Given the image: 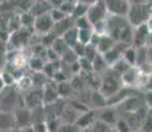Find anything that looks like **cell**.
Instances as JSON below:
<instances>
[{
    "label": "cell",
    "instance_id": "cell-1",
    "mask_svg": "<svg viewBox=\"0 0 152 132\" xmlns=\"http://www.w3.org/2000/svg\"><path fill=\"white\" fill-rule=\"evenodd\" d=\"M106 34H109L115 42L131 45L132 39V26L126 17L107 16L106 19Z\"/></svg>",
    "mask_w": 152,
    "mask_h": 132
},
{
    "label": "cell",
    "instance_id": "cell-2",
    "mask_svg": "<svg viewBox=\"0 0 152 132\" xmlns=\"http://www.w3.org/2000/svg\"><path fill=\"white\" fill-rule=\"evenodd\" d=\"M103 74L104 75L101 77L98 91L107 99V98H110L111 95H114L119 89H122L123 85H122V82H121V75L114 73L110 67L103 73Z\"/></svg>",
    "mask_w": 152,
    "mask_h": 132
},
{
    "label": "cell",
    "instance_id": "cell-3",
    "mask_svg": "<svg viewBox=\"0 0 152 132\" xmlns=\"http://www.w3.org/2000/svg\"><path fill=\"white\" fill-rule=\"evenodd\" d=\"M126 19L131 26H138L151 21V4L130 5Z\"/></svg>",
    "mask_w": 152,
    "mask_h": 132
},
{
    "label": "cell",
    "instance_id": "cell-4",
    "mask_svg": "<svg viewBox=\"0 0 152 132\" xmlns=\"http://www.w3.org/2000/svg\"><path fill=\"white\" fill-rule=\"evenodd\" d=\"M20 101H21V96L19 95L17 90L12 86H7L0 93V111L12 112L19 107Z\"/></svg>",
    "mask_w": 152,
    "mask_h": 132
},
{
    "label": "cell",
    "instance_id": "cell-5",
    "mask_svg": "<svg viewBox=\"0 0 152 132\" xmlns=\"http://www.w3.org/2000/svg\"><path fill=\"white\" fill-rule=\"evenodd\" d=\"M131 45L134 48L151 46V21L138 26H132Z\"/></svg>",
    "mask_w": 152,
    "mask_h": 132
},
{
    "label": "cell",
    "instance_id": "cell-6",
    "mask_svg": "<svg viewBox=\"0 0 152 132\" xmlns=\"http://www.w3.org/2000/svg\"><path fill=\"white\" fill-rule=\"evenodd\" d=\"M107 16H109V13H107V9H106V7H104L103 0H97V1L87 5L86 17L90 21V24H91V28L97 24L104 23Z\"/></svg>",
    "mask_w": 152,
    "mask_h": 132
},
{
    "label": "cell",
    "instance_id": "cell-7",
    "mask_svg": "<svg viewBox=\"0 0 152 132\" xmlns=\"http://www.w3.org/2000/svg\"><path fill=\"white\" fill-rule=\"evenodd\" d=\"M103 3L109 16L126 17V15L128 12V8H130L128 0H103Z\"/></svg>",
    "mask_w": 152,
    "mask_h": 132
},
{
    "label": "cell",
    "instance_id": "cell-8",
    "mask_svg": "<svg viewBox=\"0 0 152 132\" xmlns=\"http://www.w3.org/2000/svg\"><path fill=\"white\" fill-rule=\"evenodd\" d=\"M13 119H15V127L20 128V130L32 125V112L25 106L24 107H17L15 110Z\"/></svg>",
    "mask_w": 152,
    "mask_h": 132
},
{
    "label": "cell",
    "instance_id": "cell-9",
    "mask_svg": "<svg viewBox=\"0 0 152 132\" xmlns=\"http://www.w3.org/2000/svg\"><path fill=\"white\" fill-rule=\"evenodd\" d=\"M53 25H54V23H53V20L50 19V16H49V12L39 15V16H34L33 28L37 33H40V34L49 33V32H52V29H53Z\"/></svg>",
    "mask_w": 152,
    "mask_h": 132
},
{
    "label": "cell",
    "instance_id": "cell-10",
    "mask_svg": "<svg viewBox=\"0 0 152 132\" xmlns=\"http://www.w3.org/2000/svg\"><path fill=\"white\" fill-rule=\"evenodd\" d=\"M23 101H24V106L29 110L42 106V87L41 89L28 90V94L25 95V98Z\"/></svg>",
    "mask_w": 152,
    "mask_h": 132
},
{
    "label": "cell",
    "instance_id": "cell-11",
    "mask_svg": "<svg viewBox=\"0 0 152 132\" xmlns=\"http://www.w3.org/2000/svg\"><path fill=\"white\" fill-rule=\"evenodd\" d=\"M139 75H140V70L138 67L130 66L123 74H121V82L123 86H128V87L136 86L139 81Z\"/></svg>",
    "mask_w": 152,
    "mask_h": 132
},
{
    "label": "cell",
    "instance_id": "cell-12",
    "mask_svg": "<svg viewBox=\"0 0 152 132\" xmlns=\"http://www.w3.org/2000/svg\"><path fill=\"white\" fill-rule=\"evenodd\" d=\"M94 122H95V111L87 110V111H85V112H82L81 116H78L74 124L80 128V131H83V130H87V128L91 127Z\"/></svg>",
    "mask_w": 152,
    "mask_h": 132
},
{
    "label": "cell",
    "instance_id": "cell-13",
    "mask_svg": "<svg viewBox=\"0 0 152 132\" xmlns=\"http://www.w3.org/2000/svg\"><path fill=\"white\" fill-rule=\"evenodd\" d=\"M58 93L56 86H49L48 83H45L42 86V104H53L58 101Z\"/></svg>",
    "mask_w": 152,
    "mask_h": 132
},
{
    "label": "cell",
    "instance_id": "cell-14",
    "mask_svg": "<svg viewBox=\"0 0 152 132\" xmlns=\"http://www.w3.org/2000/svg\"><path fill=\"white\" fill-rule=\"evenodd\" d=\"M72 26H74V19H73V17H70V16H66L65 19H62L61 21L54 23L52 32H53L57 37H60V36H62V34L65 33L68 29L72 28Z\"/></svg>",
    "mask_w": 152,
    "mask_h": 132
},
{
    "label": "cell",
    "instance_id": "cell-15",
    "mask_svg": "<svg viewBox=\"0 0 152 132\" xmlns=\"http://www.w3.org/2000/svg\"><path fill=\"white\" fill-rule=\"evenodd\" d=\"M15 127V119L13 112H7V111H0V131L10 132Z\"/></svg>",
    "mask_w": 152,
    "mask_h": 132
},
{
    "label": "cell",
    "instance_id": "cell-16",
    "mask_svg": "<svg viewBox=\"0 0 152 132\" xmlns=\"http://www.w3.org/2000/svg\"><path fill=\"white\" fill-rule=\"evenodd\" d=\"M114 45H115V41H114V39H111L109 34H99V40L95 48H97V52L99 54H103L104 52L111 49Z\"/></svg>",
    "mask_w": 152,
    "mask_h": 132
},
{
    "label": "cell",
    "instance_id": "cell-17",
    "mask_svg": "<svg viewBox=\"0 0 152 132\" xmlns=\"http://www.w3.org/2000/svg\"><path fill=\"white\" fill-rule=\"evenodd\" d=\"M60 37L64 40V42L68 45V48H73V46L78 42V31L75 26H72V28L68 29V31Z\"/></svg>",
    "mask_w": 152,
    "mask_h": 132
},
{
    "label": "cell",
    "instance_id": "cell-18",
    "mask_svg": "<svg viewBox=\"0 0 152 132\" xmlns=\"http://www.w3.org/2000/svg\"><path fill=\"white\" fill-rule=\"evenodd\" d=\"M50 8L52 7L48 4L46 0H37L36 3H33L29 12L33 15V16H39V15H42V13H48L50 11Z\"/></svg>",
    "mask_w": 152,
    "mask_h": 132
},
{
    "label": "cell",
    "instance_id": "cell-19",
    "mask_svg": "<svg viewBox=\"0 0 152 132\" xmlns=\"http://www.w3.org/2000/svg\"><path fill=\"white\" fill-rule=\"evenodd\" d=\"M91 66H93V73H95V74H98V75L103 74V73L109 69V65L106 63V61L103 60V57H102L99 53L95 55L94 60L91 61Z\"/></svg>",
    "mask_w": 152,
    "mask_h": 132
},
{
    "label": "cell",
    "instance_id": "cell-20",
    "mask_svg": "<svg viewBox=\"0 0 152 132\" xmlns=\"http://www.w3.org/2000/svg\"><path fill=\"white\" fill-rule=\"evenodd\" d=\"M122 60L126 63H128L130 66L136 65V48H134L132 45H128L127 48L122 53Z\"/></svg>",
    "mask_w": 152,
    "mask_h": 132
},
{
    "label": "cell",
    "instance_id": "cell-21",
    "mask_svg": "<svg viewBox=\"0 0 152 132\" xmlns=\"http://www.w3.org/2000/svg\"><path fill=\"white\" fill-rule=\"evenodd\" d=\"M116 120H118V116H116L115 110H113V108H104L101 112V122H103L104 124L115 125Z\"/></svg>",
    "mask_w": 152,
    "mask_h": 132
},
{
    "label": "cell",
    "instance_id": "cell-22",
    "mask_svg": "<svg viewBox=\"0 0 152 132\" xmlns=\"http://www.w3.org/2000/svg\"><path fill=\"white\" fill-rule=\"evenodd\" d=\"M15 83H16V90H23V91L31 90L33 87L32 77H29V75H21L20 78H17L15 81Z\"/></svg>",
    "mask_w": 152,
    "mask_h": 132
},
{
    "label": "cell",
    "instance_id": "cell-23",
    "mask_svg": "<svg viewBox=\"0 0 152 132\" xmlns=\"http://www.w3.org/2000/svg\"><path fill=\"white\" fill-rule=\"evenodd\" d=\"M90 101L94 107L97 108H103V107H107L106 106V98L102 95L98 90H93L91 95H90Z\"/></svg>",
    "mask_w": 152,
    "mask_h": 132
},
{
    "label": "cell",
    "instance_id": "cell-24",
    "mask_svg": "<svg viewBox=\"0 0 152 132\" xmlns=\"http://www.w3.org/2000/svg\"><path fill=\"white\" fill-rule=\"evenodd\" d=\"M86 11H87V4H85L83 1H78L74 4L73 7V11H72V15L70 17L73 19H78V17H82V16H86Z\"/></svg>",
    "mask_w": 152,
    "mask_h": 132
},
{
    "label": "cell",
    "instance_id": "cell-25",
    "mask_svg": "<svg viewBox=\"0 0 152 132\" xmlns=\"http://www.w3.org/2000/svg\"><path fill=\"white\" fill-rule=\"evenodd\" d=\"M57 93H58V96H61V98H68L70 96V94H72L74 90L72 89V86H70V82H60V83H57Z\"/></svg>",
    "mask_w": 152,
    "mask_h": 132
},
{
    "label": "cell",
    "instance_id": "cell-26",
    "mask_svg": "<svg viewBox=\"0 0 152 132\" xmlns=\"http://www.w3.org/2000/svg\"><path fill=\"white\" fill-rule=\"evenodd\" d=\"M19 21H20V25L25 29H29V28H33V23H34V16L32 15L29 11L24 12L21 16L19 17Z\"/></svg>",
    "mask_w": 152,
    "mask_h": 132
},
{
    "label": "cell",
    "instance_id": "cell-27",
    "mask_svg": "<svg viewBox=\"0 0 152 132\" xmlns=\"http://www.w3.org/2000/svg\"><path fill=\"white\" fill-rule=\"evenodd\" d=\"M50 48L53 49V50L57 53V54L60 55V57H61V55H62L64 53H65V52L69 49V48H68V45H66V44L64 42V40L61 39V37H56Z\"/></svg>",
    "mask_w": 152,
    "mask_h": 132
},
{
    "label": "cell",
    "instance_id": "cell-28",
    "mask_svg": "<svg viewBox=\"0 0 152 132\" xmlns=\"http://www.w3.org/2000/svg\"><path fill=\"white\" fill-rule=\"evenodd\" d=\"M78 31V42L83 44V45H87L90 42V39L93 36V28L89 29H77Z\"/></svg>",
    "mask_w": 152,
    "mask_h": 132
},
{
    "label": "cell",
    "instance_id": "cell-29",
    "mask_svg": "<svg viewBox=\"0 0 152 132\" xmlns=\"http://www.w3.org/2000/svg\"><path fill=\"white\" fill-rule=\"evenodd\" d=\"M44 65H45V62H44V60L41 57H39V55H33V57L29 60V66H31V69L36 73L41 71Z\"/></svg>",
    "mask_w": 152,
    "mask_h": 132
},
{
    "label": "cell",
    "instance_id": "cell-30",
    "mask_svg": "<svg viewBox=\"0 0 152 132\" xmlns=\"http://www.w3.org/2000/svg\"><path fill=\"white\" fill-rule=\"evenodd\" d=\"M62 116H64V122L65 123H75L77 120V111L73 110L72 107H68V108H64L62 111Z\"/></svg>",
    "mask_w": 152,
    "mask_h": 132
},
{
    "label": "cell",
    "instance_id": "cell-31",
    "mask_svg": "<svg viewBox=\"0 0 152 132\" xmlns=\"http://www.w3.org/2000/svg\"><path fill=\"white\" fill-rule=\"evenodd\" d=\"M45 125H46L48 132H57V130L60 128V125H61V123H60V119L58 118L52 116V118H49L45 122Z\"/></svg>",
    "mask_w": 152,
    "mask_h": 132
},
{
    "label": "cell",
    "instance_id": "cell-32",
    "mask_svg": "<svg viewBox=\"0 0 152 132\" xmlns=\"http://www.w3.org/2000/svg\"><path fill=\"white\" fill-rule=\"evenodd\" d=\"M97 54H98L97 48H94L93 45H89V44H87V45L85 46V52H83V55H82V57L86 58V60H89L90 62H91V61L95 58V55H97Z\"/></svg>",
    "mask_w": 152,
    "mask_h": 132
},
{
    "label": "cell",
    "instance_id": "cell-33",
    "mask_svg": "<svg viewBox=\"0 0 152 132\" xmlns=\"http://www.w3.org/2000/svg\"><path fill=\"white\" fill-rule=\"evenodd\" d=\"M49 16H50V19L53 20V23H57V21H61L62 19H65L66 15L64 13L60 8H50V11H49Z\"/></svg>",
    "mask_w": 152,
    "mask_h": 132
},
{
    "label": "cell",
    "instance_id": "cell-34",
    "mask_svg": "<svg viewBox=\"0 0 152 132\" xmlns=\"http://www.w3.org/2000/svg\"><path fill=\"white\" fill-rule=\"evenodd\" d=\"M74 26L77 29H89L91 28V24H90V21L87 20L86 16H82L78 17V19H74Z\"/></svg>",
    "mask_w": 152,
    "mask_h": 132
},
{
    "label": "cell",
    "instance_id": "cell-35",
    "mask_svg": "<svg viewBox=\"0 0 152 132\" xmlns=\"http://www.w3.org/2000/svg\"><path fill=\"white\" fill-rule=\"evenodd\" d=\"M60 58H62V60L65 61V63H68V65H70V63H73V62H75V61L78 60V57L74 54V52H73L70 48L65 53H64V54L61 55Z\"/></svg>",
    "mask_w": 152,
    "mask_h": 132
},
{
    "label": "cell",
    "instance_id": "cell-36",
    "mask_svg": "<svg viewBox=\"0 0 152 132\" xmlns=\"http://www.w3.org/2000/svg\"><path fill=\"white\" fill-rule=\"evenodd\" d=\"M57 132H80V128L74 123H64L60 125Z\"/></svg>",
    "mask_w": 152,
    "mask_h": 132
},
{
    "label": "cell",
    "instance_id": "cell-37",
    "mask_svg": "<svg viewBox=\"0 0 152 132\" xmlns=\"http://www.w3.org/2000/svg\"><path fill=\"white\" fill-rule=\"evenodd\" d=\"M115 130L118 131V132H130V131H131L130 123L126 122L124 119L116 120V123H115Z\"/></svg>",
    "mask_w": 152,
    "mask_h": 132
},
{
    "label": "cell",
    "instance_id": "cell-38",
    "mask_svg": "<svg viewBox=\"0 0 152 132\" xmlns=\"http://www.w3.org/2000/svg\"><path fill=\"white\" fill-rule=\"evenodd\" d=\"M85 46H86V45H83V44H81V42H77L74 46H73V48H70V49H72V50L74 52V54L80 58V57H82V55H83Z\"/></svg>",
    "mask_w": 152,
    "mask_h": 132
},
{
    "label": "cell",
    "instance_id": "cell-39",
    "mask_svg": "<svg viewBox=\"0 0 152 132\" xmlns=\"http://www.w3.org/2000/svg\"><path fill=\"white\" fill-rule=\"evenodd\" d=\"M151 125H152V118H151V112H150V114H147L145 118H144V123H143V132H151L152 131Z\"/></svg>",
    "mask_w": 152,
    "mask_h": 132
},
{
    "label": "cell",
    "instance_id": "cell-40",
    "mask_svg": "<svg viewBox=\"0 0 152 132\" xmlns=\"http://www.w3.org/2000/svg\"><path fill=\"white\" fill-rule=\"evenodd\" d=\"M32 128H33V132H48L46 130L45 122H37L32 124Z\"/></svg>",
    "mask_w": 152,
    "mask_h": 132
},
{
    "label": "cell",
    "instance_id": "cell-41",
    "mask_svg": "<svg viewBox=\"0 0 152 132\" xmlns=\"http://www.w3.org/2000/svg\"><path fill=\"white\" fill-rule=\"evenodd\" d=\"M46 1L52 8H60V5L64 3V0H46Z\"/></svg>",
    "mask_w": 152,
    "mask_h": 132
},
{
    "label": "cell",
    "instance_id": "cell-42",
    "mask_svg": "<svg viewBox=\"0 0 152 132\" xmlns=\"http://www.w3.org/2000/svg\"><path fill=\"white\" fill-rule=\"evenodd\" d=\"M130 5H138V4H151V0H128Z\"/></svg>",
    "mask_w": 152,
    "mask_h": 132
},
{
    "label": "cell",
    "instance_id": "cell-43",
    "mask_svg": "<svg viewBox=\"0 0 152 132\" xmlns=\"http://www.w3.org/2000/svg\"><path fill=\"white\" fill-rule=\"evenodd\" d=\"M7 87V85H5V82H4V79H3V77H1V74H0V93L3 91V90Z\"/></svg>",
    "mask_w": 152,
    "mask_h": 132
},
{
    "label": "cell",
    "instance_id": "cell-44",
    "mask_svg": "<svg viewBox=\"0 0 152 132\" xmlns=\"http://www.w3.org/2000/svg\"><path fill=\"white\" fill-rule=\"evenodd\" d=\"M81 1H83L85 4H87V5H89V4H91V3L97 1V0H81Z\"/></svg>",
    "mask_w": 152,
    "mask_h": 132
},
{
    "label": "cell",
    "instance_id": "cell-45",
    "mask_svg": "<svg viewBox=\"0 0 152 132\" xmlns=\"http://www.w3.org/2000/svg\"><path fill=\"white\" fill-rule=\"evenodd\" d=\"M5 1H7V0H0V5H1V4H4Z\"/></svg>",
    "mask_w": 152,
    "mask_h": 132
},
{
    "label": "cell",
    "instance_id": "cell-46",
    "mask_svg": "<svg viewBox=\"0 0 152 132\" xmlns=\"http://www.w3.org/2000/svg\"><path fill=\"white\" fill-rule=\"evenodd\" d=\"M109 132H118V131H116L115 128H113V130H111V128H110V131H109Z\"/></svg>",
    "mask_w": 152,
    "mask_h": 132
},
{
    "label": "cell",
    "instance_id": "cell-47",
    "mask_svg": "<svg viewBox=\"0 0 152 132\" xmlns=\"http://www.w3.org/2000/svg\"><path fill=\"white\" fill-rule=\"evenodd\" d=\"M0 132H3V131H0Z\"/></svg>",
    "mask_w": 152,
    "mask_h": 132
}]
</instances>
